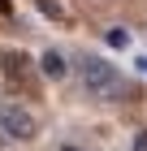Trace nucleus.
Instances as JSON below:
<instances>
[{
  "instance_id": "f257e3e1",
  "label": "nucleus",
  "mask_w": 147,
  "mask_h": 151,
  "mask_svg": "<svg viewBox=\"0 0 147 151\" xmlns=\"http://www.w3.org/2000/svg\"><path fill=\"white\" fill-rule=\"evenodd\" d=\"M82 91L95 95V99H121L125 82L117 73V65H108L104 56H87L82 60Z\"/></svg>"
},
{
  "instance_id": "f03ea898",
  "label": "nucleus",
  "mask_w": 147,
  "mask_h": 151,
  "mask_svg": "<svg viewBox=\"0 0 147 151\" xmlns=\"http://www.w3.org/2000/svg\"><path fill=\"white\" fill-rule=\"evenodd\" d=\"M35 134H39V121H35L30 108L0 104V142H30Z\"/></svg>"
},
{
  "instance_id": "7ed1b4c3",
  "label": "nucleus",
  "mask_w": 147,
  "mask_h": 151,
  "mask_svg": "<svg viewBox=\"0 0 147 151\" xmlns=\"http://www.w3.org/2000/svg\"><path fill=\"white\" fill-rule=\"evenodd\" d=\"M39 73H43V78H65L69 73V65H65V56H61V52H43V56H39Z\"/></svg>"
},
{
  "instance_id": "20e7f679",
  "label": "nucleus",
  "mask_w": 147,
  "mask_h": 151,
  "mask_svg": "<svg viewBox=\"0 0 147 151\" xmlns=\"http://www.w3.org/2000/svg\"><path fill=\"white\" fill-rule=\"evenodd\" d=\"M108 43H113V47H125V43H130V35H125L121 26H113V30H108Z\"/></svg>"
},
{
  "instance_id": "39448f33",
  "label": "nucleus",
  "mask_w": 147,
  "mask_h": 151,
  "mask_svg": "<svg viewBox=\"0 0 147 151\" xmlns=\"http://www.w3.org/2000/svg\"><path fill=\"white\" fill-rule=\"evenodd\" d=\"M134 151H147V134H134Z\"/></svg>"
},
{
  "instance_id": "423d86ee",
  "label": "nucleus",
  "mask_w": 147,
  "mask_h": 151,
  "mask_svg": "<svg viewBox=\"0 0 147 151\" xmlns=\"http://www.w3.org/2000/svg\"><path fill=\"white\" fill-rule=\"evenodd\" d=\"M138 65H143V73H147V56H143V60H138Z\"/></svg>"
},
{
  "instance_id": "0eeeda50",
  "label": "nucleus",
  "mask_w": 147,
  "mask_h": 151,
  "mask_svg": "<svg viewBox=\"0 0 147 151\" xmlns=\"http://www.w3.org/2000/svg\"><path fill=\"white\" fill-rule=\"evenodd\" d=\"M61 151H82V147H61Z\"/></svg>"
}]
</instances>
